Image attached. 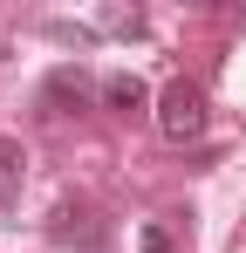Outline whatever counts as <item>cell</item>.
Listing matches in <instances>:
<instances>
[{
	"label": "cell",
	"instance_id": "6",
	"mask_svg": "<svg viewBox=\"0 0 246 253\" xmlns=\"http://www.w3.org/2000/svg\"><path fill=\"white\" fill-rule=\"evenodd\" d=\"M137 247H144V253H178V240H171L164 226H144V233H137Z\"/></svg>",
	"mask_w": 246,
	"mask_h": 253
},
{
	"label": "cell",
	"instance_id": "4",
	"mask_svg": "<svg viewBox=\"0 0 246 253\" xmlns=\"http://www.w3.org/2000/svg\"><path fill=\"white\" fill-rule=\"evenodd\" d=\"M21 178H28V158H21V144H14V137H0V212L21 199Z\"/></svg>",
	"mask_w": 246,
	"mask_h": 253
},
{
	"label": "cell",
	"instance_id": "3",
	"mask_svg": "<svg viewBox=\"0 0 246 253\" xmlns=\"http://www.w3.org/2000/svg\"><path fill=\"white\" fill-rule=\"evenodd\" d=\"M103 103H110L117 117H144V103H151V89L137 83V76H110V83H103Z\"/></svg>",
	"mask_w": 246,
	"mask_h": 253
},
{
	"label": "cell",
	"instance_id": "2",
	"mask_svg": "<svg viewBox=\"0 0 246 253\" xmlns=\"http://www.w3.org/2000/svg\"><path fill=\"white\" fill-rule=\"evenodd\" d=\"M41 96H48V117H82V110L96 103V83H89L82 69H55Z\"/></svg>",
	"mask_w": 246,
	"mask_h": 253
},
{
	"label": "cell",
	"instance_id": "1",
	"mask_svg": "<svg viewBox=\"0 0 246 253\" xmlns=\"http://www.w3.org/2000/svg\"><path fill=\"white\" fill-rule=\"evenodd\" d=\"M158 130L171 137V144H199L205 137V89L178 76V83L158 96Z\"/></svg>",
	"mask_w": 246,
	"mask_h": 253
},
{
	"label": "cell",
	"instance_id": "5",
	"mask_svg": "<svg viewBox=\"0 0 246 253\" xmlns=\"http://www.w3.org/2000/svg\"><path fill=\"white\" fill-rule=\"evenodd\" d=\"M89 219H96L89 206H62V212H55V226H48V233H55V240H89V247H96V226H89Z\"/></svg>",
	"mask_w": 246,
	"mask_h": 253
}]
</instances>
